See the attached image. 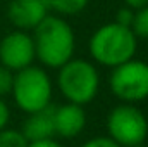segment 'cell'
<instances>
[{
	"instance_id": "cell-1",
	"label": "cell",
	"mask_w": 148,
	"mask_h": 147,
	"mask_svg": "<svg viewBox=\"0 0 148 147\" xmlns=\"http://www.w3.org/2000/svg\"><path fill=\"white\" fill-rule=\"evenodd\" d=\"M35 55L45 66L59 69L64 62L74 57L76 35L73 26L57 14H47V17L33 30Z\"/></svg>"
},
{
	"instance_id": "cell-2",
	"label": "cell",
	"mask_w": 148,
	"mask_h": 147,
	"mask_svg": "<svg viewBox=\"0 0 148 147\" xmlns=\"http://www.w3.org/2000/svg\"><path fill=\"white\" fill-rule=\"evenodd\" d=\"M138 49V38L129 26H122L115 21L107 23L93 31L88 42L91 59L105 68H115L134 57Z\"/></svg>"
},
{
	"instance_id": "cell-3",
	"label": "cell",
	"mask_w": 148,
	"mask_h": 147,
	"mask_svg": "<svg viewBox=\"0 0 148 147\" xmlns=\"http://www.w3.org/2000/svg\"><path fill=\"white\" fill-rule=\"evenodd\" d=\"M57 87L67 102L86 106L98 94L100 74L93 62L71 57L59 68Z\"/></svg>"
},
{
	"instance_id": "cell-4",
	"label": "cell",
	"mask_w": 148,
	"mask_h": 147,
	"mask_svg": "<svg viewBox=\"0 0 148 147\" xmlns=\"http://www.w3.org/2000/svg\"><path fill=\"white\" fill-rule=\"evenodd\" d=\"M10 95L23 112L31 114L52 104L53 85L43 68L31 64L14 73Z\"/></svg>"
},
{
	"instance_id": "cell-5",
	"label": "cell",
	"mask_w": 148,
	"mask_h": 147,
	"mask_svg": "<svg viewBox=\"0 0 148 147\" xmlns=\"http://www.w3.org/2000/svg\"><path fill=\"white\" fill-rule=\"evenodd\" d=\"M107 133L121 147L141 146L148 135V119L134 104L122 102L107 116Z\"/></svg>"
},
{
	"instance_id": "cell-6",
	"label": "cell",
	"mask_w": 148,
	"mask_h": 147,
	"mask_svg": "<svg viewBox=\"0 0 148 147\" xmlns=\"http://www.w3.org/2000/svg\"><path fill=\"white\" fill-rule=\"evenodd\" d=\"M109 88L121 102L136 104L148 99V62L133 57L112 68Z\"/></svg>"
},
{
	"instance_id": "cell-7",
	"label": "cell",
	"mask_w": 148,
	"mask_h": 147,
	"mask_svg": "<svg viewBox=\"0 0 148 147\" xmlns=\"http://www.w3.org/2000/svg\"><path fill=\"white\" fill-rule=\"evenodd\" d=\"M36 59L35 43L29 31L14 30L0 40V64L10 71H19L28 68Z\"/></svg>"
},
{
	"instance_id": "cell-8",
	"label": "cell",
	"mask_w": 148,
	"mask_h": 147,
	"mask_svg": "<svg viewBox=\"0 0 148 147\" xmlns=\"http://www.w3.org/2000/svg\"><path fill=\"white\" fill-rule=\"evenodd\" d=\"M48 12L45 0H10L7 7L10 24L23 31H33Z\"/></svg>"
},
{
	"instance_id": "cell-9",
	"label": "cell",
	"mask_w": 148,
	"mask_h": 147,
	"mask_svg": "<svg viewBox=\"0 0 148 147\" xmlns=\"http://www.w3.org/2000/svg\"><path fill=\"white\" fill-rule=\"evenodd\" d=\"M86 126V111L79 104L66 102L53 107V132L62 139L77 137Z\"/></svg>"
},
{
	"instance_id": "cell-10",
	"label": "cell",
	"mask_w": 148,
	"mask_h": 147,
	"mask_svg": "<svg viewBox=\"0 0 148 147\" xmlns=\"http://www.w3.org/2000/svg\"><path fill=\"white\" fill-rule=\"evenodd\" d=\"M21 132L28 142H36V140L53 137L55 135V132H53V107L48 106L41 111L28 114V119L24 121Z\"/></svg>"
},
{
	"instance_id": "cell-11",
	"label": "cell",
	"mask_w": 148,
	"mask_h": 147,
	"mask_svg": "<svg viewBox=\"0 0 148 147\" xmlns=\"http://www.w3.org/2000/svg\"><path fill=\"white\" fill-rule=\"evenodd\" d=\"M45 3L57 16H76L88 7L90 0H45Z\"/></svg>"
},
{
	"instance_id": "cell-12",
	"label": "cell",
	"mask_w": 148,
	"mask_h": 147,
	"mask_svg": "<svg viewBox=\"0 0 148 147\" xmlns=\"http://www.w3.org/2000/svg\"><path fill=\"white\" fill-rule=\"evenodd\" d=\"M131 30L136 35V38L148 40V5L140 7V9L134 10L133 23H131Z\"/></svg>"
},
{
	"instance_id": "cell-13",
	"label": "cell",
	"mask_w": 148,
	"mask_h": 147,
	"mask_svg": "<svg viewBox=\"0 0 148 147\" xmlns=\"http://www.w3.org/2000/svg\"><path fill=\"white\" fill-rule=\"evenodd\" d=\"M28 144L23 132L7 126L0 130V147H28Z\"/></svg>"
},
{
	"instance_id": "cell-14",
	"label": "cell",
	"mask_w": 148,
	"mask_h": 147,
	"mask_svg": "<svg viewBox=\"0 0 148 147\" xmlns=\"http://www.w3.org/2000/svg\"><path fill=\"white\" fill-rule=\"evenodd\" d=\"M12 81H14V71L0 64V97L10 95L12 90Z\"/></svg>"
},
{
	"instance_id": "cell-15",
	"label": "cell",
	"mask_w": 148,
	"mask_h": 147,
	"mask_svg": "<svg viewBox=\"0 0 148 147\" xmlns=\"http://www.w3.org/2000/svg\"><path fill=\"white\" fill-rule=\"evenodd\" d=\"M133 16H134V9L127 7V5H122L117 12H115V23L122 24V26H129L131 28V23H133Z\"/></svg>"
},
{
	"instance_id": "cell-16",
	"label": "cell",
	"mask_w": 148,
	"mask_h": 147,
	"mask_svg": "<svg viewBox=\"0 0 148 147\" xmlns=\"http://www.w3.org/2000/svg\"><path fill=\"white\" fill-rule=\"evenodd\" d=\"M81 147H121L117 142H114L110 137H93L90 140H86Z\"/></svg>"
},
{
	"instance_id": "cell-17",
	"label": "cell",
	"mask_w": 148,
	"mask_h": 147,
	"mask_svg": "<svg viewBox=\"0 0 148 147\" xmlns=\"http://www.w3.org/2000/svg\"><path fill=\"white\" fill-rule=\"evenodd\" d=\"M9 119H10V109L3 101V97H0V130L9 125Z\"/></svg>"
},
{
	"instance_id": "cell-18",
	"label": "cell",
	"mask_w": 148,
	"mask_h": 147,
	"mask_svg": "<svg viewBox=\"0 0 148 147\" xmlns=\"http://www.w3.org/2000/svg\"><path fill=\"white\" fill-rule=\"evenodd\" d=\"M28 147H64V146L50 137V139H43V140H36V142H29Z\"/></svg>"
},
{
	"instance_id": "cell-19",
	"label": "cell",
	"mask_w": 148,
	"mask_h": 147,
	"mask_svg": "<svg viewBox=\"0 0 148 147\" xmlns=\"http://www.w3.org/2000/svg\"><path fill=\"white\" fill-rule=\"evenodd\" d=\"M124 5L131 7V9H140V7H145L148 5V0H124Z\"/></svg>"
},
{
	"instance_id": "cell-20",
	"label": "cell",
	"mask_w": 148,
	"mask_h": 147,
	"mask_svg": "<svg viewBox=\"0 0 148 147\" xmlns=\"http://www.w3.org/2000/svg\"><path fill=\"white\" fill-rule=\"evenodd\" d=\"M136 147H145V146H143V144H141V146H136Z\"/></svg>"
}]
</instances>
